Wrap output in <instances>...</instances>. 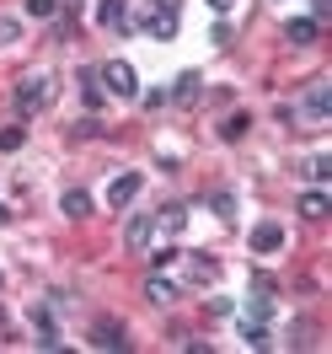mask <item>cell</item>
<instances>
[{
  "label": "cell",
  "mask_w": 332,
  "mask_h": 354,
  "mask_svg": "<svg viewBox=\"0 0 332 354\" xmlns=\"http://www.w3.org/2000/svg\"><path fill=\"white\" fill-rule=\"evenodd\" d=\"M54 102V81L48 75H27L22 86H17V108L22 113H38V108H48Z\"/></svg>",
  "instance_id": "6da1fadb"
},
{
  "label": "cell",
  "mask_w": 332,
  "mask_h": 354,
  "mask_svg": "<svg viewBox=\"0 0 332 354\" xmlns=\"http://www.w3.org/2000/svg\"><path fill=\"white\" fill-rule=\"evenodd\" d=\"M102 81H108L113 97H139V81H134L129 59H108V65H102Z\"/></svg>",
  "instance_id": "7a4b0ae2"
},
{
  "label": "cell",
  "mask_w": 332,
  "mask_h": 354,
  "mask_svg": "<svg viewBox=\"0 0 332 354\" xmlns=\"http://www.w3.org/2000/svg\"><path fill=\"white\" fill-rule=\"evenodd\" d=\"M145 32H150V38H177V6H155V11H145Z\"/></svg>",
  "instance_id": "3957f363"
},
{
  "label": "cell",
  "mask_w": 332,
  "mask_h": 354,
  "mask_svg": "<svg viewBox=\"0 0 332 354\" xmlns=\"http://www.w3.org/2000/svg\"><path fill=\"white\" fill-rule=\"evenodd\" d=\"M139 194V172H124V177H113L108 183V209H124V204Z\"/></svg>",
  "instance_id": "277c9868"
},
{
  "label": "cell",
  "mask_w": 332,
  "mask_h": 354,
  "mask_svg": "<svg viewBox=\"0 0 332 354\" xmlns=\"http://www.w3.org/2000/svg\"><path fill=\"white\" fill-rule=\"evenodd\" d=\"M91 344H97V349H129L124 322H97V328H91Z\"/></svg>",
  "instance_id": "5b68a950"
},
{
  "label": "cell",
  "mask_w": 332,
  "mask_h": 354,
  "mask_svg": "<svg viewBox=\"0 0 332 354\" xmlns=\"http://www.w3.org/2000/svg\"><path fill=\"white\" fill-rule=\"evenodd\" d=\"M150 231H155V221H150V215H134V221H129V231H124L129 252H145V247H150Z\"/></svg>",
  "instance_id": "8992f818"
},
{
  "label": "cell",
  "mask_w": 332,
  "mask_h": 354,
  "mask_svg": "<svg viewBox=\"0 0 332 354\" xmlns=\"http://www.w3.org/2000/svg\"><path fill=\"white\" fill-rule=\"evenodd\" d=\"M252 247H257V252H279V247H284V231H279L273 221H263L257 231H252Z\"/></svg>",
  "instance_id": "52a82bcc"
},
{
  "label": "cell",
  "mask_w": 332,
  "mask_h": 354,
  "mask_svg": "<svg viewBox=\"0 0 332 354\" xmlns=\"http://www.w3.org/2000/svg\"><path fill=\"white\" fill-rule=\"evenodd\" d=\"M145 301H155V306H172V301H177V285L155 274V279H145Z\"/></svg>",
  "instance_id": "ba28073f"
},
{
  "label": "cell",
  "mask_w": 332,
  "mask_h": 354,
  "mask_svg": "<svg viewBox=\"0 0 332 354\" xmlns=\"http://www.w3.org/2000/svg\"><path fill=\"white\" fill-rule=\"evenodd\" d=\"M284 38L295 48H306V44H316V22H311V17H295V22L284 27Z\"/></svg>",
  "instance_id": "9c48e42d"
},
{
  "label": "cell",
  "mask_w": 332,
  "mask_h": 354,
  "mask_svg": "<svg viewBox=\"0 0 332 354\" xmlns=\"http://www.w3.org/2000/svg\"><path fill=\"white\" fill-rule=\"evenodd\" d=\"M97 22L108 27V32H118V27L129 22V11H124V0H102V11H97Z\"/></svg>",
  "instance_id": "30bf717a"
},
{
  "label": "cell",
  "mask_w": 332,
  "mask_h": 354,
  "mask_svg": "<svg viewBox=\"0 0 332 354\" xmlns=\"http://www.w3.org/2000/svg\"><path fill=\"white\" fill-rule=\"evenodd\" d=\"M59 209H65L70 221H86V215H91V199H86V194H81V188H70L65 199H59Z\"/></svg>",
  "instance_id": "8fae6325"
},
{
  "label": "cell",
  "mask_w": 332,
  "mask_h": 354,
  "mask_svg": "<svg viewBox=\"0 0 332 354\" xmlns=\"http://www.w3.org/2000/svg\"><path fill=\"white\" fill-rule=\"evenodd\" d=\"M155 225H161V231H166V236H177L182 225H188V215H182V204H166V209H161V215H155Z\"/></svg>",
  "instance_id": "7c38bea8"
},
{
  "label": "cell",
  "mask_w": 332,
  "mask_h": 354,
  "mask_svg": "<svg viewBox=\"0 0 332 354\" xmlns=\"http://www.w3.org/2000/svg\"><path fill=\"white\" fill-rule=\"evenodd\" d=\"M300 215H306V221H322V215H327V194H322V188H311L306 199H300Z\"/></svg>",
  "instance_id": "4fadbf2b"
},
{
  "label": "cell",
  "mask_w": 332,
  "mask_h": 354,
  "mask_svg": "<svg viewBox=\"0 0 332 354\" xmlns=\"http://www.w3.org/2000/svg\"><path fill=\"white\" fill-rule=\"evenodd\" d=\"M215 274H220V263H215V258H188V279H199V285H209Z\"/></svg>",
  "instance_id": "5bb4252c"
},
{
  "label": "cell",
  "mask_w": 332,
  "mask_h": 354,
  "mask_svg": "<svg viewBox=\"0 0 332 354\" xmlns=\"http://www.w3.org/2000/svg\"><path fill=\"white\" fill-rule=\"evenodd\" d=\"M246 129H252V118H246V113H231V118L220 124V140H242Z\"/></svg>",
  "instance_id": "9a60e30c"
},
{
  "label": "cell",
  "mask_w": 332,
  "mask_h": 354,
  "mask_svg": "<svg viewBox=\"0 0 332 354\" xmlns=\"http://www.w3.org/2000/svg\"><path fill=\"white\" fill-rule=\"evenodd\" d=\"M327 97H332L327 81H316V86H311V118H327Z\"/></svg>",
  "instance_id": "2e32d148"
},
{
  "label": "cell",
  "mask_w": 332,
  "mask_h": 354,
  "mask_svg": "<svg viewBox=\"0 0 332 354\" xmlns=\"http://www.w3.org/2000/svg\"><path fill=\"white\" fill-rule=\"evenodd\" d=\"M22 140H27V129H22V124H6V129H0V151H17Z\"/></svg>",
  "instance_id": "e0dca14e"
},
{
  "label": "cell",
  "mask_w": 332,
  "mask_h": 354,
  "mask_svg": "<svg viewBox=\"0 0 332 354\" xmlns=\"http://www.w3.org/2000/svg\"><path fill=\"white\" fill-rule=\"evenodd\" d=\"M172 97H177V102H199V75H182Z\"/></svg>",
  "instance_id": "ac0fdd59"
},
{
  "label": "cell",
  "mask_w": 332,
  "mask_h": 354,
  "mask_svg": "<svg viewBox=\"0 0 332 354\" xmlns=\"http://www.w3.org/2000/svg\"><path fill=\"white\" fill-rule=\"evenodd\" d=\"M242 338L252 344V349H273V338H268V333L257 328V322H252V328H242Z\"/></svg>",
  "instance_id": "d6986e66"
},
{
  "label": "cell",
  "mask_w": 332,
  "mask_h": 354,
  "mask_svg": "<svg viewBox=\"0 0 332 354\" xmlns=\"http://www.w3.org/2000/svg\"><path fill=\"white\" fill-rule=\"evenodd\" d=\"M32 17H59V0H27Z\"/></svg>",
  "instance_id": "ffe728a7"
},
{
  "label": "cell",
  "mask_w": 332,
  "mask_h": 354,
  "mask_svg": "<svg viewBox=\"0 0 332 354\" xmlns=\"http://www.w3.org/2000/svg\"><path fill=\"white\" fill-rule=\"evenodd\" d=\"M22 38V22H11V17H0V44H17Z\"/></svg>",
  "instance_id": "44dd1931"
},
{
  "label": "cell",
  "mask_w": 332,
  "mask_h": 354,
  "mask_svg": "<svg viewBox=\"0 0 332 354\" xmlns=\"http://www.w3.org/2000/svg\"><path fill=\"white\" fill-rule=\"evenodd\" d=\"M311 177H316V183H327V177H332V161H327V156H316V161H311Z\"/></svg>",
  "instance_id": "7402d4cb"
},
{
  "label": "cell",
  "mask_w": 332,
  "mask_h": 354,
  "mask_svg": "<svg viewBox=\"0 0 332 354\" xmlns=\"http://www.w3.org/2000/svg\"><path fill=\"white\" fill-rule=\"evenodd\" d=\"M209 6H215V11H231V6H236V0H209Z\"/></svg>",
  "instance_id": "603a6c76"
},
{
  "label": "cell",
  "mask_w": 332,
  "mask_h": 354,
  "mask_svg": "<svg viewBox=\"0 0 332 354\" xmlns=\"http://www.w3.org/2000/svg\"><path fill=\"white\" fill-rule=\"evenodd\" d=\"M6 221H11V209H6V204H0V225H6Z\"/></svg>",
  "instance_id": "cb8c5ba5"
},
{
  "label": "cell",
  "mask_w": 332,
  "mask_h": 354,
  "mask_svg": "<svg viewBox=\"0 0 332 354\" xmlns=\"http://www.w3.org/2000/svg\"><path fill=\"white\" fill-rule=\"evenodd\" d=\"M0 322H6V311H0Z\"/></svg>",
  "instance_id": "d4e9b609"
}]
</instances>
